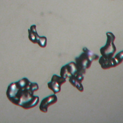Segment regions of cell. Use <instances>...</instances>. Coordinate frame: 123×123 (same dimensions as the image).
I'll use <instances>...</instances> for the list:
<instances>
[{
    "instance_id": "5b68a950",
    "label": "cell",
    "mask_w": 123,
    "mask_h": 123,
    "mask_svg": "<svg viewBox=\"0 0 123 123\" xmlns=\"http://www.w3.org/2000/svg\"><path fill=\"white\" fill-rule=\"evenodd\" d=\"M28 38L30 41L33 43H37L40 47L45 48L47 45V39L45 37H40L36 31V25H32L30 29L28 30Z\"/></svg>"
},
{
    "instance_id": "3957f363",
    "label": "cell",
    "mask_w": 123,
    "mask_h": 123,
    "mask_svg": "<svg viewBox=\"0 0 123 123\" xmlns=\"http://www.w3.org/2000/svg\"><path fill=\"white\" fill-rule=\"evenodd\" d=\"M107 37V42L105 45L101 48L100 52L101 54V58L104 60H108L113 57L115 52L116 51V48L114 44L115 39V37L111 32H107L106 33Z\"/></svg>"
},
{
    "instance_id": "7a4b0ae2",
    "label": "cell",
    "mask_w": 123,
    "mask_h": 123,
    "mask_svg": "<svg viewBox=\"0 0 123 123\" xmlns=\"http://www.w3.org/2000/svg\"><path fill=\"white\" fill-rule=\"evenodd\" d=\"M83 52L79 57L75 58L78 71L83 74H85L86 70L89 68L93 61H96L99 58L98 55L93 53L88 49L85 47L83 49Z\"/></svg>"
},
{
    "instance_id": "6da1fadb",
    "label": "cell",
    "mask_w": 123,
    "mask_h": 123,
    "mask_svg": "<svg viewBox=\"0 0 123 123\" xmlns=\"http://www.w3.org/2000/svg\"><path fill=\"white\" fill-rule=\"evenodd\" d=\"M38 89L37 83H32L27 78L24 77L9 85L6 96L13 104L27 110L38 104L39 97L34 96V93Z\"/></svg>"
},
{
    "instance_id": "ba28073f",
    "label": "cell",
    "mask_w": 123,
    "mask_h": 123,
    "mask_svg": "<svg viewBox=\"0 0 123 123\" xmlns=\"http://www.w3.org/2000/svg\"><path fill=\"white\" fill-rule=\"evenodd\" d=\"M84 74L79 72H77L69 78V82L74 87H76L79 91H84V87L82 82L84 80Z\"/></svg>"
},
{
    "instance_id": "52a82bcc",
    "label": "cell",
    "mask_w": 123,
    "mask_h": 123,
    "mask_svg": "<svg viewBox=\"0 0 123 123\" xmlns=\"http://www.w3.org/2000/svg\"><path fill=\"white\" fill-rule=\"evenodd\" d=\"M77 72L79 71L76 64L75 62H72L62 67L60 71V76L66 79L67 78H70Z\"/></svg>"
},
{
    "instance_id": "9c48e42d",
    "label": "cell",
    "mask_w": 123,
    "mask_h": 123,
    "mask_svg": "<svg viewBox=\"0 0 123 123\" xmlns=\"http://www.w3.org/2000/svg\"><path fill=\"white\" fill-rule=\"evenodd\" d=\"M57 100V97L54 94L45 98L42 100L39 105L40 111L43 112H47L49 107L56 103Z\"/></svg>"
},
{
    "instance_id": "277c9868",
    "label": "cell",
    "mask_w": 123,
    "mask_h": 123,
    "mask_svg": "<svg viewBox=\"0 0 123 123\" xmlns=\"http://www.w3.org/2000/svg\"><path fill=\"white\" fill-rule=\"evenodd\" d=\"M123 61V50L118 53L114 57L108 60H104L100 58L99 59V63L103 69L106 70L111 68L115 67Z\"/></svg>"
},
{
    "instance_id": "8992f818",
    "label": "cell",
    "mask_w": 123,
    "mask_h": 123,
    "mask_svg": "<svg viewBox=\"0 0 123 123\" xmlns=\"http://www.w3.org/2000/svg\"><path fill=\"white\" fill-rule=\"evenodd\" d=\"M66 81V79L61 76L54 74L51 78V81L48 83V86L55 94L61 91V86Z\"/></svg>"
}]
</instances>
